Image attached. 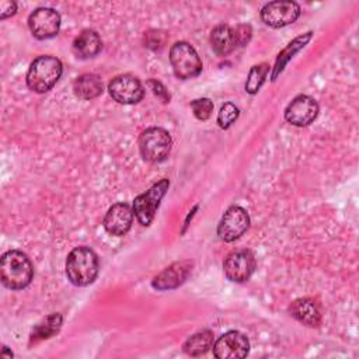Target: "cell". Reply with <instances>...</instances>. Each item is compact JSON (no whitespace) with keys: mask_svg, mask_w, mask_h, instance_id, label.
Here are the masks:
<instances>
[{"mask_svg":"<svg viewBox=\"0 0 359 359\" xmlns=\"http://www.w3.org/2000/svg\"><path fill=\"white\" fill-rule=\"evenodd\" d=\"M98 257L90 247H76L66 258V275L74 286H87L98 275Z\"/></svg>","mask_w":359,"mask_h":359,"instance_id":"cell-1","label":"cell"},{"mask_svg":"<svg viewBox=\"0 0 359 359\" xmlns=\"http://www.w3.org/2000/svg\"><path fill=\"white\" fill-rule=\"evenodd\" d=\"M0 275L6 287L20 290L28 286L32 280L34 268L29 258L24 252L10 250L1 255Z\"/></svg>","mask_w":359,"mask_h":359,"instance_id":"cell-2","label":"cell"},{"mask_svg":"<svg viewBox=\"0 0 359 359\" xmlns=\"http://www.w3.org/2000/svg\"><path fill=\"white\" fill-rule=\"evenodd\" d=\"M62 62L50 55L38 56L27 72V86L35 93L49 91L62 76Z\"/></svg>","mask_w":359,"mask_h":359,"instance_id":"cell-3","label":"cell"},{"mask_svg":"<svg viewBox=\"0 0 359 359\" xmlns=\"http://www.w3.org/2000/svg\"><path fill=\"white\" fill-rule=\"evenodd\" d=\"M172 146L170 133L163 128H147L139 137L142 157L150 163H160L167 158Z\"/></svg>","mask_w":359,"mask_h":359,"instance_id":"cell-4","label":"cell"},{"mask_svg":"<svg viewBox=\"0 0 359 359\" xmlns=\"http://www.w3.org/2000/svg\"><path fill=\"white\" fill-rule=\"evenodd\" d=\"M170 63L174 74L181 80L196 77L202 72V62L194 46L188 42H175L170 49Z\"/></svg>","mask_w":359,"mask_h":359,"instance_id":"cell-5","label":"cell"},{"mask_svg":"<svg viewBox=\"0 0 359 359\" xmlns=\"http://www.w3.org/2000/svg\"><path fill=\"white\" fill-rule=\"evenodd\" d=\"M170 187V181L167 178L160 180L153 187H150L146 192L140 194L133 201V213L140 224L149 226L156 215V210L165 195Z\"/></svg>","mask_w":359,"mask_h":359,"instance_id":"cell-6","label":"cell"},{"mask_svg":"<svg viewBox=\"0 0 359 359\" xmlns=\"http://www.w3.org/2000/svg\"><path fill=\"white\" fill-rule=\"evenodd\" d=\"M255 266H257L255 257L247 248L231 251L223 262L224 275L227 276L229 280L236 283H243L248 280L254 273Z\"/></svg>","mask_w":359,"mask_h":359,"instance_id":"cell-7","label":"cell"},{"mask_svg":"<svg viewBox=\"0 0 359 359\" xmlns=\"http://www.w3.org/2000/svg\"><path fill=\"white\" fill-rule=\"evenodd\" d=\"M248 227L250 216L247 210L241 206H230L224 212L217 226V236L220 237V240L230 243L241 237L248 230Z\"/></svg>","mask_w":359,"mask_h":359,"instance_id":"cell-8","label":"cell"},{"mask_svg":"<svg viewBox=\"0 0 359 359\" xmlns=\"http://www.w3.org/2000/svg\"><path fill=\"white\" fill-rule=\"evenodd\" d=\"M261 20L272 27L280 28L294 22L300 15V6L296 1H271L261 8Z\"/></svg>","mask_w":359,"mask_h":359,"instance_id":"cell-9","label":"cell"},{"mask_svg":"<svg viewBox=\"0 0 359 359\" xmlns=\"http://www.w3.org/2000/svg\"><path fill=\"white\" fill-rule=\"evenodd\" d=\"M108 91L112 100L119 104H136L144 95V88L139 79L132 74H119L108 84Z\"/></svg>","mask_w":359,"mask_h":359,"instance_id":"cell-10","label":"cell"},{"mask_svg":"<svg viewBox=\"0 0 359 359\" xmlns=\"http://www.w3.org/2000/svg\"><path fill=\"white\" fill-rule=\"evenodd\" d=\"M28 27L36 39L53 38L60 28V15L49 7L36 8L28 17Z\"/></svg>","mask_w":359,"mask_h":359,"instance_id":"cell-11","label":"cell"},{"mask_svg":"<svg viewBox=\"0 0 359 359\" xmlns=\"http://www.w3.org/2000/svg\"><path fill=\"white\" fill-rule=\"evenodd\" d=\"M250 351L248 338L238 331H229L219 337L213 345V355L219 359L245 358Z\"/></svg>","mask_w":359,"mask_h":359,"instance_id":"cell-12","label":"cell"},{"mask_svg":"<svg viewBox=\"0 0 359 359\" xmlns=\"http://www.w3.org/2000/svg\"><path fill=\"white\" fill-rule=\"evenodd\" d=\"M318 115V104L309 95H297L285 109V119L294 126H307Z\"/></svg>","mask_w":359,"mask_h":359,"instance_id":"cell-13","label":"cell"},{"mask_svg":"<svg viewBox=\"0 0 359 359\" xmlns=\"http://www.w3.org/2000/svg\"><path fill=\"white\" fill-rule=\"evenodd\" d=\"M133 222V209L125 203V202H118L112 205L105 216H104V229L111 234V236H125Z\"/></svg>","mask_w":359,"mask_h":359,"instance_id":"cell-14","label":"cell"},{"mask_svg":"<svg viewBox=\"0 0 359 359\" xmlns=\"http://www.w3.org/2000/svg\"><path fill=\"white\" fill-rule=\"evenodd\" d=\"M192 268V262L181 261L174 262L170 266L164 268L158 275H156L151 280V286L157 290H170L175 289L185 282L189 276Z\"/></svg>","mask_w":359,"mask_h":359,"instance_id":"cell-15","label":"cell"},{"mask_svg":"<svg viewBox=\"0 0 359 359\" xmlns=\"http://www.w3.org/2000/svg\"><path fill=\"white\" fill-rule=\"evenodd\" d=\"M289 313L296 320H299L300 323L309 327H318L321 321V313H320L318 304L310 297H302L294 300L289 307Z\"/></svg>","mask_w":359,"mask_h":359,"instance_id":"cell-16","label":"cell"},{"mask_svg":"<svg viewBox=\"0 0 359 359\" xmlns=\"http://www.w3.org/2000/svg\"><path fill=\"white\" fill-rule=\"evenodd\" d=\"M102 42L100 35L93 29L81 31L73 41V52L80 59H90L100 53Z\"/></svg>","mask_w":359,"mask_h":359,"instance_id":"cell-17","label":"cell"},{"mask_svg":"<svg viewBox=\"0 0 359 359\" xmlns=\"http://www.w3.org/2000/svg\"><path fill=\"white\" fill-rule=\"evenodd\" d=\"M210 43L213 50L220 55L226 56L237 48L234 29L226 24H219L210 32Z\"/></svg>","mask_w":359,"mask_h":359,"instance_id":"cell-18","label":"cell"},{"mask_svg":"<svg viewBox=\"0 0 359 359\" xmlns=\"http://www.w3.org/2000/svg\"><path fill=\"white\" fill-rule=\"evenodd\" d=\"M74 94L81 100H93L102 94V81L94 73L79 76L73 83Z\"/></svg>","mask_w":359,"mask_h":359,"instance_id":"cell-19","label":"cell"},{"mask_svg":"<svg viewBox=\"0 0 359 359\" xmlns=\"http://www.w3.org/2000/svg\"><path fill=\"white\" fill-rule=\"evenodd\" d=\"M213 345V332L210 330L199 331L191 335L184 342V352L189 356H201L205 355Z\"/></svg>","mask_w":359,"mask_h":359,"instance_id":"cell-20","label":"cell"},{"mask_svg":"<svg viewBox=\"0 0 359 359\" xmlns=\"http://www.w3.org/2000/svg\"><path fill=\"white\" fill-rule=\"evenodd\" d=\"M311 31L294 38L276 57V63H275V67H273V73H272V80H275L278 77V74L283 70L285 65L293 57V55H296L302 48L306 46V43L311 39Z\"/></svg>","mask_w":359,"mask_h":359,"instance_id":"cell-21","label":"cell"},{"mask_svg":"<svg viewBox=\"0 0 359 359\" xmlns=\"http://www.w3.org/2000/svg\"><path fill=\"white\" fill-rule=\"evenodd\" d=\"M62 325V316L59 313H52L46 318H43L41 323H38L32 332H31V341L36 342L41 339H48L52 335H55Z\"/></svg>","mask_w":359,"mask_h":359,"instance_id":"cell-22","label":"cell"},{"mask_svg":"<svg viewBox=\"0 0 359 359\" xmlns=\"http://www.w3.org/2000/svg\"><path fill=\"white\" fill-rule=\"evenodd\" d=\"M268 70H269V66L266 63L252 66L245 81V91L250 94H255L261 88L262 83L265 81Z\"/></svg>","mask_w":359,"mask_h":359,"instance_id":"cell-23","label":"cell"},{"mask_svg":"<svg viewBox=\"0 0 359 359\" xmlns=\"http://www.w3.org/2000/svg\"><path fill=\"white\" fill-rule=\"evenodd\" d=\"M238 108L231 104V102H226L220 107V111L217 114V123L222 129H227L237 118H238Z\"/></svg>","mask_w":359,"mask_h":359,"instance_id":"cell-24","label":"cell"},{"mask_svg":"<svg viewBox=\"0 0 359 359\" xmlns=\"http://www.w3.org/2000/svg\"><path fill=\"white\" fill-rule=\"evenodd\" d=\"M191 108L199 121H206L213 112V102L209 98H198L191 102Z\"/></svg>","mask_w":359,"mask_h":359,"instance_id":"cell-25","label":"cell"},{"mask_svg":"<svg viewBox=\"0 0 359 359\" xmlns=\"http://www.w3.org/2000/svg\"><path fill=\"white\" fill-rule=\"evenodd\" d=\"M234 29V35H236V42L237 46H244L250 39H251V34L252 29L248 24H238Z\"/></svg>","mask_w":359,"mask_h":359,"instance_id":"cell-26","label":"cell"},{"mask_svg":"<svg viewBox=\"0 0 359 359\" xmlns=\"http://www.w3.org/2000/svg\"><path fill=\"white\" fill-rule=\"evenodd\" d=\"M147 84H149V87L153 90V93H154L158 98H161L164 102H168V101H170V94H167V90L164 88V86H163L160 81H157V80H149Z\"/></svg>","mask_w":359,"mask_h":359,"instance_id":"cell-27","label":"cell"},{"mask_svg":"<svg viewBox=\"0 0 359 359\" xmlns=\"http://www.w3.org/2000/svg\"><path fill=\"white\" fill-rule=\"evenodd\" d=\"M17 10V4L11 0H3L0 1V18L4 20L13 14H15Z\"/></svg>","mask_w":359,"mask_h":359,"instance_id":"cell-28","label":"cell"}]
</instances>
